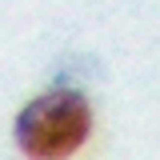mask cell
I'll use <instances>...</instances> for the list:
<instances>
[{"label": "cell", "mask_w": 160, "mask_h": 160, "mask_svg": "<svg viewBox=\"0 0 160 160\" xmlns=\"http://www.w3.org/2000/svg\"><path fill=\"white\" fill-rule=\"evenodd\" d=\"M92 112L72 88H52L16 116V144L28 160H64L88 140Z\"/></svg>", "instance_id": "6da1fadb"}]
</instances>
